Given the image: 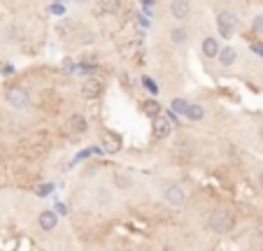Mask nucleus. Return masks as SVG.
<instances>
[{
  "label": "nucleus",
  "mask_w": 263,
  "mask_h": 251,
  "mask_svg": "<svg viewBox=\"0 0 263 251\" xmlns=\"http://www.w3.org/2000/svg\"><path fill=\"white\" fill-rule=\"evenodd\" d=\"M210 228L214 233H228L233 228V216L226 209H214L212 216H210Z\"/></svg>",
  "instance_id": "1"
},
{
  "label": "nucleus",
  "mask_w": 263,
  "mask_h": 251,
  "mask_svg": "<svg viewBox=\"0 0 263 251\" xmlns=\"http://www.w3.org/2000/svg\"><path fill=\"white\" fill-rule=\"evenodd\" d=\"M235 26H238V17L228 10L217 14V28H219V35L221 37H231L235 33Z\"/></svg>",
  "instance_id": "2"
},
{
  "label": "nucleus",
  "mask_w": 263,
  "mask_h": 251,
  "mask_svg": "<svg viewBox=\"0 0 263 251\" xmlns=\"http://www.w3.org/2000/svg\"><path fill=\"white\" fill-rule=\"evenodd\" d=\"M5 100L17 109H24L31 105V96H28V91L21 89V86H12V89H7L5 93Z\"/></svg>",
  "instance_id": "3"
},
{
  "label": "nucleus",
  "mask_w": 263,
  "mask_h": 251,
  "mask_svg": "<svg viewBox=\"0 0 263 251\" xmlns=\"http://www.w3.org/2000/svg\"><path fill=\"white\" fill-rule=\"evenodd\" d=\"M163 198H165V203L172 205V207H182L184 200H186V193H184V189L179 184H170V186H165Z\"/></svg>",
  "instance_id": "4"
},
{
  "label": "nucleus",
  "mask_w": 263,
  "mask_h": 251,
  "mask_svg": "<svg viewBox=\"0 0 263 251\" xmlns=\"http://www.w3.org/2000/svg\"><path fill=\"white\" fill-rule=\"evenodd\" d=\"M152 128H154V138L165 140V138H170V133H172V121L165 119V116H156Z\"/></svg>",
  "instance_id": "5"
},
{
  "label": "nucleus",
  "mask_w": 263,
  "mask_h": 251,
  "mask_svg": "<svg viewBox=\"0 0 263 251\" xmlns=\"http://www.w3.org/2000/svg\"><path fill=\"white\" fill-rule=\"evenodd\" d=\"M100 93H103V82L100 79H86L84 86H82V96L86 100H96Z\"/></svg>",
  "instance_id": "6"
},
{
  "label": "nucleus",
  "mask_w": 263,
  "mask_h": 251,
  "mask_svg": "<svg viewBox=\"0 0 263 251\" xmlns=\"http://www.w3.org/2000/svg\"><path fill=\"white\" fill-rule=\"evenodd\" d=\"M170 12H172V17L175 19H186L191 14V3L189 0H172Z\"/></svg>",
  "instance_id": "7"
},
{
  "label": "nucleus",
  "mask_w": 263,
  "mask_h": 251,
  "mask_svg": "<svg viewBox=\"0 0 263 251\" xmlns=\"http://www.w3.org/2000/svg\"><path fill=\"white\" fill-rule=\"evenodd\" d=\"M37 223H40V228H42L44 233H49V230H54L56 223H58V216H56V212H42V214L37 216Z\"/></svg>",
  "instance_id": "8"
},
{
  "label": "nucleus",
  "mask_w": 263,
  "mask_h": 251,
  "mask_svg": "<svg viewBox=\"0 0 263 251\" xmlns=\"http://www.w3.org/2000/svg\"><path fill=\"white\" fill-rule=\"evenodd\" d=\"M203 54L208 56V58L219 56V42L214 40V37H205V40H203Z\"/></svg>",
  "instance_id": "9"
},
{
  "label": "nucleus",
  "mask_w": 263,
  "mask_h": 251,
  "mask_svg": "<svg viewBox=\"0 0 263 251\" xmlns=\"http://www.w3.org/2000/svg\"><path fill=\"white\" fill-rule=\"evenodd\" d=\"M235 58H238V54H235V49H233V47H224L219 51L221 66H233V63H235Z\"/></svg>",
  "instance_id": "10"
},
{
  "label": "nucleus",
  "mask_w": 263,
  "mask_h": 251,
  "mask_svg": "<svg viewBox=\"0 0 263 251\" xmlns=\"http://www.w3.org/2000/svg\"><path fill=\"white\" fill-rule=\"evenodd\" d=\"M70 131H75V133L86 131V119L82 114H73V116H70Z\"/></svg>",
  "instance_id": "11"
},
{
  "label": "nucleus",
  "mask_w": 263,
  "mask_h": 251,
  "mask_svg": "<svg viewBox=\"0 0 263 251\" xmlns=\"http://www.w3.org/2000/svg\"><path fill=\"white\" fill-rule=\"evenodd\" d=\"M103 149L107 151V154H116V151L121 149V140L116 138V135H110V138L105 140V144H103Z\"/></svg>",
  "instance_id": "12"
},
{
  "label": "nucleus",
  "mask_w": 263,
  "mask_h": 251,
  "mask_svg": "<svg viewBox=\"0 0 263 251\" xmlns=\"http://www.w3.org/2000/svg\"><path fill=\"white\" fill-rule=\"evenodd\" d=\"M186 119L191 121H201L203 116H205V109L201 107V105H189V109H186V114H184Z\"/></svg>",
  "instance_id": "13"
},
{
  "label": "nucleus",
  "mask_w": 263,
  "mask_h": 251,
  "mask_svg": "<svg viewBox=\"0 0 263 251\" xmlns=\"http://www.w3.org/2000/svg\"><path fill=\"white\" fill-rule=\"evenodd\" d=\"M103 10L107 14H116L121 10V0H103Z\"/></svg>",
  "instance_id": "14"
},
{
  "label": "nucleus",
  "mask_w": 263,
  "mask_h": 251,
  "mask_svg": "<svg viewBox=\"0 0 263 251\" xmlns=\"http://www.w3.org/2000/svg\"><path fill=\"white\" fill-rule=\"evenodd\" d=\"M172 40H175V44H186V42H189V35H186L184 28H175L172 30Z\"/></svg>",
  "instance_id": "15"
},
{
  "label": "nucleus",
  "mask_w": 263,
  "mask_h": 251,
  "mask_svg": "<svg viewBox=\"0 0 263 251\" xmlns=\"http://www.w3.org/2000/svg\"><path fill=\"white\" fill-rule=\"evenodd\" d=\"M145 112H147L149 114V116H154V119H156V116H161V107H159V102H156V100H147V102H145Z\"/></svg>",
  "instance_id": "16"
},
{
  "label": "nucleus",
  "mask_w": 263,
  "mask_h": 251,
  "mask_svg": "<svg viewBox=\"0 0 263 251\" xmlns=\"http://www.w3.org/2000/svg\"><path fill=\"white\" fill-rule=\"evenodd\" d=\"M114 184L119 186V189H128V186H130V177H128V174H123V172H116L114 174Z\"/></svg>",
  "instance_id": "17"
},
{
  "label": "nucleus",
  "mask_w": 263,
  "mask_h": 251,
  "mask_svg": "<svg viewBox=\"0 0 263 251\" xmlns=\"http://www.w3.org/2000/svg\"><path fill=\"white\" fill-rule=\"evenodd\" d=\"M172 109H175V112H179V114H186L189 105H186V102H184L182 98H175V100H172Z\"/></svg>",
  "instance_id": "18"
},
{
  "label": "nucleus",
  "mask_w": 263,
  "mask_h": 251,
  "mask_svg": "<svg viewBox=\"0 0 263 251\" xmlns=\"http://www.w3.org/2000/svg\"><path fill=\"white\" fill-rule=\"evenodd\" d=\"M251 28H254V33H258V35H263V14H258V17H254V21H251Z\"/></svg>",
  "instance_id": "19"
},
{
  "label": "nucleus",
  "mask_w": 263,
  "mask_h": 251,
  "mask_svg": "<svg viewBox=\"0 0 263 251\" xmlns=\"http://www.w3.org/2000/svg\"><path fill=\"white\" fill-rule=\"evenodd\" d=\"M142 86H145L147 91H152V93H159V86L154 84L152 77H142Z\"/></svg>",
  "instance_id": "20"
},
{
  "label": "nucleus",
  "mask_w": 263,
  "mask_h": 251,
  "mask_svg": "<svg viewBox=\"0 0 263 251\" xmlns=\"http://www.w3.org/2000/svg\"><path fill=\"white\" fill-rule=\"evenodd\" d=\"M51 189H54V186H51V184H44V186H40V189H37V196H40V198L49 196V191H51Z\"/></svg>",
  "instance_id": "21"
},
{
  "label": "nucleus",
  "mask_w": 263,
  "mask_h": 251,
  "mask_svg": "<svg viewBox=\"0 0 263 251\" xmlns=\"http://www.w3.org/2000/svg\"><path fill=\"white\" fill-rule=\"evenodd\" d=\"M51 12H54V14H63V12H65V7H63L61 3H54V5H51Z\"/></svg>",
  "instance_id": "22"
},
{
  "label": "nucleus",
  "mask_w": 263,
  "mask_h": 251,
  "mask_svg": "<svg viewBox=\"0 0 263 251\" xmlns=\"http://www.w3.org/2000/svg\"><path fill=\"white\" fill-rule=\"evenodd\" d=\"M254 51H256V54H261V56H263V49H261V47H254Z\"/></svg>",
  "instance_id": "23"
},
{
  "label": "nucleus",
  "mask_w": 263,
  "mask_h": 251,
  "mask_svg": "<svg viewBox=\"0 0 263 251\" xmlns=\"http://www.w3.org/2000/svg\"><path fill=\"white\" fill-rule=\"evenodd\" d=\"M258 181H261V189H263V172L258 174Z\"/></svg>",
  "instance_id": "24"
},
{
  "label": "nucleus",
  "mask_w": 263,
  "mask_h": 251,
  "mask_svg": "<svg viewBox=\"0 0 263 251\" xmlns=\"http://www.w3.org/2000/svg\"><path fill=\"white\" fill-rule=\"evenodd\" d=\"M163 251H177V249H172V246H165V249Z\"/></svg>",
  "instance_id": "25"
},
{
  "label": "nucleus",
  "mask_w": 263,
  "mask_h": 251,
  "mask_svg": "<svg viewBox=\"0 0 263 251\" xmlns=\"http://www.w3.org/2000/svg\"><path fill=\"white\" fill-rule=\"evenodd\" d=\"M75 3H89V0H75Z\"/></svg>",
  "instance_id": "26"
}]
</instances>
